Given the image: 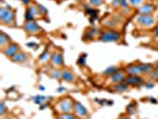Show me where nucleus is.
<instances>
[{
  "instance_id": "423d86ee",
  "label": "nucleus",
  "mask_w": 158,
  "mask_h": 119,
  "mask_svg": "<svg viewBox=\"0 0 158 119\" xmlns=\"http://www.w3.org/2000/svg\"><path fill=\"white\" fill-rule=\"evenodd\" d=\"M19 46L17 45V44H14V43H10L9 45H7L5 49L3 50V52H4V55L5 56H7V57H13L15 54H18L19 52Z\"/></svg>"
},
{
  "instance_id": "c9c22d12",
  "label": "nucleus",
  "mask_w": 158,
  "mask_h": 119,
  "mask_svg": "<svg viewBox=\"0 0 158 119\" xmlns=\"http://www.w3.org/2000/svg\"><path fill=\"white\" fill-rule=\"evenodd\" d=\"M153 35H155L156 38H158V25H156L155 29H153Z\"/></svg>"
},
{
  "instance_id": "0eeeda50",
  "label": "nucleus",
  "mask_w": 158,
  "mask_h": 119,
  "mask_svg": "<svg viewBox=\"0 0 158 119\" xmlns=\"http://www.w3.org/2000/svg\"><path fill=\"white\" fill-rule=\"evenodd\" d=\"M155 12V6L152 4H143L138 7V13L143 15H151Z\"/></svg>"
},
{
  "instance_id": "aec40b11",
  "label": "nucleus",
  "mask_w": 158,
  "mask_h": 119,
  "mask_svg": "<svg viewBox=\"0 0 158 119\" xmlns=\"http://www.w3.org/2000/svg\"><path fill=\"white\" fill-rule=\"evenodd\" d=\"M152 66L150 65V63H143V65H140V69H141V74H149L150 71L152 70Z\"/></svg>"
},
{
  "instance_id": "473e14b6",
  "label": "nucleus",
  "mask_w": 158,
  "mask_h": 119,
  "mask_svg": "<svg viewBox=\"0 0 158 119\" xmlns=\"http://www.w3.org/2000/svg\"><path fill=\"white\" fill-rule=\"evenodd\" d=\"M0 106H1V107H0V108H1V111H0V114L4 116V114H5V112H6V106H5V102L3 101V102H1V105H0Z\"/></svg>"
},
{
  "instance_id": "ea45409f",
  "label": "nucleus",
  "mask_w": 158,
  "mask_h": 119,
  "mask_svg": "<svg viewBox=\"0 0 158 119\" xmlns=\"http://www.w3.org/2000/svg\"><path fill=\"white\" fill-rule=\"evenodd\" d=\"M39 89H41V91H44L45 88H44V87H43V86H39Z\"/></svg>"
},
{
  "instance_id": "f8f14e48",
  "label": "nucleus",
  "mask_w": 158,
  "mask_h": 119,
  "mask_svg": "<svg viewBox=\"0 0 158 119\" xmlns=\"http://www.w3.org/2000/svg\"><path fill=\"white\" fill-rule=\"evenodd\" d=\"M126 73L129 75H139L141 74V69H140V65H131L126 67Z\"/></svg>"
},
{
  "instance_id": "f03ea898",
  "label": "nucleus",
  "mask_w": 158,
  "mask_h": 119,
  "mask_svg": "<svg viewBox=\"0 0 158 119\" xmlns=\"http://www.w3.org/2000/svg\"><path fill=\"white\" fill-rule=\"evenodd\" d=\"M74 104L75 102H73L70 98L61 99L56 104V110L61 113H70L74 110Z\"/></svg>"
},
{
  "instance_id": "4468645a",
  "label": "nucleus",
  "mask_w": 158,
  "mask_h": 119,
  "mask_svg": "<svg viewBox=\"0 0 158 119\" xmlns=\"http://www.w3.org/2000/svg\"><path fill=\"white\" fill-rule=\"evenodd\" d=\"M11 60L15 63H23V62H25L27 60V55L25 52H23V51H19L18 54H15L13 57H11Z\"/></svg>"
},
{
  "instance_id": "dca6fc26",
  "label": "nucleus",
  "mask_w": 158,
  "mask_h": 119,
  "mask_svg": "<svg viewBox=\"0 0 158 119\" xmlns=\"http://www.w3.org/2000/svg\"><path fill=\"white\" fill-rule=\"evenodd\" d=\"M112 6L113 7H121V9H127L130 5L127 3V0H113Z\"/></svg>"
},
{
  "instance_id": "4c0bfd02",
  "label": "nucleus",
  "mask_w": 158,
  "mask_h": 119,
  "mask_svg": "<svg viewBox=\"0 0 158 119\" xmlns=\"http://www.w3.org/2000/svg\"><path fill=\"white\" fill-rule=\"evenodd\" d=\"M149 100H150V102H153V104H157V100H156V99H153L152 97H151V98H150Z\"/></svg>"
},
{
  "instance_id": "f257e3e1",
  "label": "nucleus",
  "mask_w": 158,
  "mask_h": 119,
  "mask_svg": "<svg viewBox=\"0 0 158 119\" xmlns=\"http://www.w3.org/2000/svg\"><path fill=\"white\" fill-rule=\"evenodd\" d=\"M121 35L118 32V31L115 30H112V29H109V30H105V31H102V32L100 34L99 36V39L101 42H118L120 39Z\"/></svg>"
},
{
  "instance_id": "5701e85b",
  "label": "nucleus",
  "mask_w": 158,
  "mask_h": 119,
  "mask_svg": "<svg viewBox=\"0 0 158 119\" xmlns=\"http://www.w3.org/2000/svg\"><path fill=\"white\" fill-rule=\"evenodd\" d=\"M50 77L51 79H61L62 77V71H60L58 69H52L50 71Z\"/></svg>"
},
{
  "instance_id": "7c9ffc66",
  "label": "nucleus",
  "mask_w": 158,
  "mask_h": 119,
  "mask_svg": "<svg viewBox=\"0 0 158 119\" xmlns=\"http://www.w3.org/2000/svg\"><path fill=\"white\" fill-rule=\"evenodd\" d=\"M89 4L94 7H98V6L102 5V0H89Z\"/></svg>"
},
{
  "instance_id": "c756f323",
  "label": "nucleus",
  "mask_w": 158,
  "mask_h": 119,
  "mask_svg": "<svg viewBox=\"0 0 158 119\" xmlns=\"http://www.w3.org/2000/svg\"><path fill=\"white\" fill-rule=\"evenodd\" d=\"M33 14L31 13L29 10H26V12H25V20L26 22H31V20H33Z\"/></svg>"
},
{
  "instance_id": "e433bc0d",
  "label": "nucleus",
  "mask_w": 158,
  "mask_h": 119,
  "mask_svg": "<svg viewBox=\"0 0 158 119\" xmlns=\"http://www.w3.org/2000/svg\"><path fill=\"white\" fill-rule=\"evenodd\" d=\"M57 92L58 93H63V92H66V88H64V87H60V88L57 89Z\"/></svg>"
},
{
  "instance_id": "58836bf2",
  "label": "nucleus",
  "mask_w": 158,
  "mask_h": 119,
  "mask_svg": "<svg viewBox=\"0 0 158 119\" xmlns=\"http://www.w3.org/2000/svg\"><path fill=\"white\" fill-rule=\"evenodd\" d=\"M21 3H23V4H25V5H29L30 0H21Z\"/></svg>"
},
{
  "instance_id": "4be33fe9",
  "label": "nucleus",
  "mask_w": 158,
  "mask_h": 119,
  "mask_svg": "<svg viewBox=\"0 0 158 119\" xmlns=\"http://www.w3.org/2000/svg\"><path fill=\"white\" fill-rule=\"evenodd\" d=\"M49 60H51V56H50V52H49V50H45L41 56H39V62H42V63H44V62H46V61H49Z\"/></svg>"
},
{
  "instance_id": "9b49d317",
  "label": "nucleus",
  "mask_w": 158,
  "mask_h": 119,
  "mask_svg": "<svg viewBox=\"0 0 158 119\" xmlns=\"http://www.w3.org/2000/svg\"><path fill=\"white\" fill-rule=\"evenodd\" d=\"M51 63H52V66L56 67V68L62 67L63 63H64L62 54L61 52H55V54H52V56H51Z\"/></svg>"
},
{
  "instance_id": "9d476101",
  "label": "nucleus",
  "mask_w": 158,
  "mask_h": 119,
  "mask_svg": "<svg viewBox=\"0 0 158 119\" xmlns=\"http://www.w3.org/2000/svg\"><path fill=\"white\" fill-rule=\"evenodd\" d=\"M125 82L127 83L129 86L132 85V86H140L143 83V79H141L139 75H130L125 79Z\"/></svg>"
},
{
  "instance_id": "f3484780",
  "label": "nucleus",
  "mask_w": 158,
  "mask_h": 119,
  "mask_svg": "<svg viewBox=\"0 0 158 119\" xmlns=\"http://www.w3.org/2000/svg\"><path fill=\"white\" fill-rule=\"evenodd\" d=\"M113 89L115 92H126L129 89V85L126 82H121V83H115L113 86Z\"/></svg>"
},
{
  "instance_id": "a211bd4d",
  "label": "nucleus",
  "mask_w": 158,
  "mask_h": 119,
  "mask_svg": "<svg viewBox=\"0 0 158 119\" xmlns=\"http://www.w3.org/2000/svg\"><path fill=\"white\" fill-rule=\"evenodd\" d=\"M102 25L106 26V28H114L118 25V18H112V19H108V20H104L102 22Z\"/></svg>"
},
{
  "instance_id": "c85d7f7f",
  "label": "nucleus",
  "mask_w": 158,
  "mask_h": 119,
  "mask_svg": "<svg viewBox=\"0 0 158 119\" xmlns=\"http://www.w3.org/2000/svg\"><path fill=\"white\" fill-rule=\"evenodd\" d=\"M86 58H87V55H86V54L81 55L80 58L77 60V63H78L80 66H86Z\"/></svg>"
},
{
  "instance_id": "412c9836",
  "label": "nucleus",
  "mask_w": 158,
  "mask_h": 119,
  "mask_svg": "<svg viewBox=\"0 0 158 119\" xmlns=\"http://www.w3.org/2000/svg\"><path fill=\"white\" fill-rule=\"evenodd\" d=\"M118 71V67L116 66H112V67H108L106 70H104V75H106V76H110V75H113L114 73H116Z\"/></svg>"
},
{
  "instance_id": "6ab92c4d",
  "label": "nucleus",
  "mask_w": 158,
  "mask_h": 119,
  "mask_svg": "<svg viewBox=\"0 0 158 119\" xmlns=\"http://www.w3.org/2000/svg\"><path fill=\"white\" fill-rule=\"evenodd\" d=\"M10 42H11L10 37H7L4 32L0 34V45H1V48H5L7 44H10Z\"/></svg>"
},
{
  "instance_id": "79ce46f5",
  "label": "nucleus",
  "mask_w": 158,
  "mask_h": 119,
  "mask_svg": "<svg viewBox=\"0 0 158 119\" xmlns=\"http://www.w3.org/2000/svg\"><path fill=\"white\" fill-rule=\"evenodd\" d=\"M157 18H158V15H157Z\"/></svg>"
},
{
  "instance_id": "72a5a7b5",
  "label": "nucleus",
  "mask_w": 158,
  "mask_h": 119,
  "mask_svg": "<svg viewBox=\"0 0 158 119\" xmlns=\"http://www.w3.org/2000/svg\"><path fill=\"white\" fill-rule=\"evenodd\" d=\"M127 111H129V113L132 116V114H136V110L133 108V106L132 105H129V107H127Z\"/></svg>"
},
{
  "instance_id": "2f4dec72",
  "label": "nucleus",
  "mask_w": 158,
  "mask_h": 119,
  "mask_svg": "<svg viewBox=\"0 0 158 119\" xmlns=\"http://www.w3.org/2000/svg\"><path fill=\"white\" fill-rule=\"evenodd\" d=\"M38 11H39V14H43V15L48 13V10L45 7H43L42 5H38Z\"/></svg>"
},
{
  "instance_id": "f704fd0d",
  "label": "nucleus",
  "mask_w": 158,
  "mask_h": 119,
  "mask_svg": "<svg viewBox=\"0 0 158 119\" xmlns=\"http://www.w3.org/2000/svg\"><path fill=\"white\" fill-rule=\"evenodd\" d=\"M145 87L147 89H150V88H152V87H155V83L153 82H147L146 85H145Z\"/></svg>"
},
{
  "instance_id": "ddd939ff",
  "label": "nucleus",
  "mask_w": 158,
  "mask_h": 119,
  "mask_svg": "<svg viewBox=\"0 0 158 119\" xmlns=\"http://www.w3.org/2000/svg\"><path fill=\"white\" fill-rule=\"evenodd\" d=\"M61 79L63 81H67V82H74L75 81V75L69 69H64L62 71V77Z\"/></svg>"
},
{
  "instance_id": "39448f33",
  "label": "nucleus",
  "mask_w": 158,
  "mask_h": 119,
  "mask_svg": "<svg viewBox=\"0 0 158 119\" xmlns=\"http://www.w3.org/2000/svg\"><path fill=\"white\" fill-rule=\"evenodd\" d=\"M24 30L26 31L27 34L30 35H33V34H38L41 31V28L39 25L35 22V20H31V22H25L24 24Z\"/></svg>"
},
{
  "instance_id": "2eb2a0df",
  "label": "nucleus",
  "mask_w": 158,
  "mask_h": 119,
  "mask_svg": "<svg viewBox=\"0 0 158 119\" xmlns=\"http://www.w3.org/2000/svg\"><path fill=\"white\" fill-rule=\"evenodd\" d=\"M98 34H99V29L92 28V29H88V30L86 31V34H84L83 38H84V39H92L93 37H95Z\"/></svg>"
},
{
  "instance_id": "393cba45",
  "label": "nucleus",
  "mask_w": 158,
  "mask_h": 119,
  "mask_svg": "<svg viewBox=\"0 0 158 119\" xmlns=\"http://www.w3.org/2000/svg\"><path fill=\"white\" fill-rule=\"evenodd\" d=\"M58 119H76V114H73L72 112L70 113H62Z\"/></svg>"
},
{
  "instance_id": "bb28decb",
  "label": "nucleus",
  "mask_w": 158,
  "mask_h": 119,
  "mask_svg": "<svg viewBox=\"0 0 158 119\" xmlns=\"http://www.w3.org/2000/svg\"><path fill=\"white\" fill-rule=\"evenodd\" d=\"M31 13L33 14V17H38L39 15V11H38V6H30L29 9H27Z\"/></svg>"
},
{
  "instance_id": "6e6552de",
  "label": "nucleus",
  "mask_w": 158,
  "mask_h": 119,
  "mask_svg": "<svg viewBox=\"0 0 158 119\" xmlns=\"http://www.w3.org/2000/svg\"><path fill=\"white\" fill-rule=\"evenodd\" d=\"M74 111H75V114L77 117L84 118V117L88 116V110H87L82 104H80V102H75L74 104Z\"/></svg>"
},
{
  "instance_id": "cd10ccee",
  "label": "nucleus",
  "mask_w": 158,
  "mask_h": 119,
  "mask_svg": "<svg viewBox=\"0 0 158 119\" xmlns=\"http://www.w3.org/2000/svg\"><path fill=\"white\" fill-rule=\"evenodd\" d=\"M156 76H158V68H152V70L149 73V79H155Z\"/></svg>"
},
{
  "instance_id": "a19ab883",
  "label": "nucleus",
  "mask_w": 158,
  "mask_h": 119,
  "mask_svg": "<svg viewBox=\"0 0 158 119\" xmlns=\"http://www.w3.org/2000/svg\"><path fill=\"white\" fill-rule=\"evenodd\" d=\"M120 119H129V118H126V117H121Z\"/></svg>"
},
{
  "instance_id": "7ed1b4c3",
  "label": "nucleus",
  "mask_w": 158,
  "mask_h": 119,
  "mask_svg": "<svg viewBox=\"0 0 158 119\" xmlns=\"http://www.w3.org/2000/svg\"><path fill=\"white\" fill-rule=\"evenodd\" d=\"M0 19L3 24H11L14 22V12H12L11 9L0 7Z\"/></svg>"
},
{
  "instance_id": "b1692460",
  "label": "nucleus",
  "mask_w": 158,
  "mask_h": 119,
  "mask_svg": "<svg viewBox=\"0 0 158 119\" xmlns=\"http://www.w3.org/2000/svg\"><path fill=\"white\" fill-rule=\"evenodd\" d=\"M127 3L130 6H133V7H139L143 5L144 0H127Z\"/></svg>"
},
{
  "instance_id": "a878e982",
  "label": "nucleus",
  "mask_w": 158,
  "mask_h": 119,
  "mask_svg": "<svg viewBox=\"0 0 158 119\" xmlns=\"http://www.w3.org/2000/svg\"><path fill=\"white\" fill-rule=\"evenodd\" d=\"M33 101L38 105H43V102L46 101V98L45 97H42V95H38V97H35L33 98Z\"/></svg>"
},
{
  "instance_id": "20e7f679",
  "label": "nucleus",
  "mask_w": 158,
  "mask_h": 119,
  "mask_svg": "<svg viewBox=\"0 0 158 119\" xmlns=\"http://www.w3.org/2000/svg\"><path fill=\"white\" fill-rule=\"evenodd\" d=\"M137 23L144 28H152L156 25V19L151 15H143L139 14L137 17Z\"/></svg>"
},
{
  "instance_id": "1a4fd4ad",
  "label": "nucleus",
  "mask_w": 158,
  "mask_h": 119,
  "mask_svg": "<svg viewBox=\"0 0 158 119\" xmlns=\"http://www.w3.org/2000/svg\"><path fill=\"white\" fill-rule=\"evenodd\" d=\"M125 79H126L125 74L123 73V71H119V70H118L116 73H114L113 75H110V76H109V81L115 85V83L125 82Z\"/></svg>"
}]
</instances>
